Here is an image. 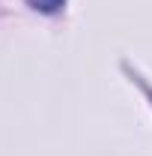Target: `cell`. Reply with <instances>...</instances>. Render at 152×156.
<instances>
[{
  "label": "cell",
  "instance_id": "6da1fadb",
  "mask_svg": "<svg viewBox=\"0 0 152 156\" xmlns=\"http://www.w3.org/2000/svg\"><path fill=\"white\" fill-rule=\"evenodd\" d=\"M33 9H39V12H57L60 6H63V0H27Z\"/></svg>",
  "mask_w": 152,
  "mask_h": 156
}]
</instances>
